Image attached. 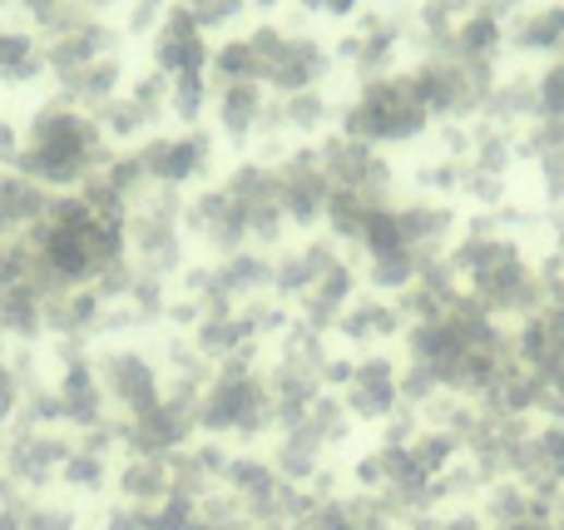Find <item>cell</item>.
<instances>
[{
	"mask_svg": "<svg viewBox=\"0 0 564 530\" xmlns=\"http://www.w3.org/2000/svg\"><path fill=\"white\" fill-rule=\"evenodd\" d=\"M109 159L115 154H109L99 120H89V115H80L70 105H50L35 109L31 144L15 159V173H25V179H35L45 189H70L85 184L89 173H99Z\"/></svg>",
	"mask_w": 564,
	"mask_h": 530,
	"instance_id": "1",
	"label": "cell"
},
{
	"mask_svg": "<svg viewBox=\"0 0 564 530\" xmlns=\"http://www.w3.org/2000/svg\"><path fill=\"white\" fill-rule=\"evenodd\" d=\"M257 362V347L228 358L224 368L214 372V382L203 387L199 407V432L208 436H243V442H257L273 422V392H267V377L253 368Z\"/></svg>",
	"mask_w": 564,
	"mask_h": 530,
	"instance_id": "2",
	"label": "cell"
},
{
	"mask_svg": "<svg viewBox=\"0 0 564 530\" xmlns=\"http://www.w3.org/2000/svg\"><path fill=\"white\" fill-rule=\"evenodd\" d=\"M431 109L416 95L411 75H376L362 85V95L341 109V134L362 144H406L427 134Z\"/></svg>",
	"mask_w": 564,
	"mask_h": 530,
	"instance_id": "3",
	"label": "cell"
},
{
	"mask_svg": "<svg viewBox=\"0 0 564 530\" xmlns=\"http://www.w3.org/2000/svg\"><path fill=\"white\" fill-rule=\"evenodd\" d=\"M193 407H199V401H183V397H169V392H164L149 411L124 417V422H119L124 451L129 456H179L183 446L193 442V432H199Z\"/></svg>",
	"mask_w": 564,
	"mask_h": 530,
	"instance_id": "4",
	"label": "cell"
},
{
	"mask_svg": "<svg viewBox=\"0 0 564 530\" xmlns=\"http://www.w3.org/2000/svg\"><path fill=\"white\" fill-rule=\"evenodd\" d=\"M70 451H75V442L60 436L55 426L11 432L5 436V451H0V477L21 491H45L50 481H60V466Z\"/></svg>",
	"mask_w": 564,
	"mask_h": 530,
	"instance_id": "5",
	"label": "cell"
},
{
	"mask_svg": "<svg viewBox=\"0 0 564 530\" xmlns=\"http://www.w3.org/2000/svg\"><path fill=\"white\" fill-rule=\"evenodd\" d=\"M224 194L238 204V214L248 218V239L253 243H277L283 239V198H277V169L267 164H238L228 173Z\"/></svg>",
	"mask_w": 564,
	"mask_h": 530,
	"instance_id": "6",
	"label": "cell"
},
{
	"mask_svg": "<svg viewBox=\"0 0 564 530\" xmlns=\"http://www.w3.org/2000/svg\"><path fill=\"white\" fill-rule=\"evenodd\" d=\"M317 159H322V173L332 179V189H357V194L386 204V194H392V164H386L372 144L332 134L317 149Z\"/></svg>",
	"mask_w": 564,
	"mask_h": 530,
	"instance_id": "7",
	"label": "cell"
},
{
	"mask_svg": "<svg viewBox=\"0 0 564 530\" xmlns=\"http://www.w3.org/2000/svg\"><path fill=\"white\" fill-rule=\"evenodd\" d=\"M99 382H105V397L109 407H119L124 417H139V411H149L154 401L164 397V382H159V368H154L144 352H105L95 362Z\"/></svg>",
	"mask_w": 564,
	"mask_h": 530,
	"instance_id": "8",
	"label": "cell"
},
{
	"mask_svg": "<svg viewBox=\"0 0 564 530\" xmlns=\"http://www.w3.org/2000/svg\"><path fill=\"white\" fill-rule=\"evenodd\" d=\"M327 194H332V179L322 173L317 149H298L292 159H283L277 169V198H283V218L288 224H317L327 214Z\"/></svg>",
	"mask_w": 564,
	"mask_h": 530,
	"instance_id": "9",
	"label": "cell"
},
{
	"mask_svg": "<svg viewBox=\"0 0 564 530\" xmlns=\"http://www.w3.org/2000/svg\"><path fill=\"white\" fill-rule=\"evenodd\" d=\"M208 60H214V50L203 40V25L193 21V11L189 5H169L159 31H154V65L173 80V75H203Z\"/></svg>",
	"mask_w": 564,
	"mask_h": 530,
	"instance_id": "10",
	"label": "cell"
},
{
	"mask_svg": "<svg viewBox=\"0 0 564 530\" xmlns=\"http://www.w3.org/2000/svg\"><path fill=\"white\" fill-rule=\"evenodd\" d=\"M341 407L351 422H386L401 407V368L392 358H362L341 392Z\"/></svg>",
	"mask_w": 564,
	"mask_h": 530,
	"instance_id": "11",
	"label": "cell"
},
{
	"mask_svg": "<svg viewBox=\"0 0 564 530\" xmlns=\"http://www.w3.org/2000/svg\"><path fill=\"white\" fill-rule=\"evenodd\" d=\"M144 169H149V184H164V189H179L189 179H199L214 159V144L208 134H179V140H149L139 149Z\"/></svg>",
	"mask_w": 564,
	"mask_h": 530,
	"instance_id": "12",
	"label": "cell"
},
{
	"mask_svg": "<svg viewBox=\"0 0 564 530\" xmlns=\"http://www.w3.org/2000/svg\"><path fill=\"white\" fill-rule=\"evenodd\" d=\"M183 218H189L193 233H199L203 243H214L218 253L248 249V218L238 214V204L224 194V189H208V194H199L189 208H183Z\"/></svg>",
	"mask_w": 564,
	"mask_h": 530,
	"instance_id": "13",
	"label": "cell"
},
{
	"mask_svg": "<svg viewBox=\"0 0 564 530\" xmlns=\"http://www.w3.org/2000/svg\"><path fill=\"white\" fill-rule=\"evenodd\" d=\"M60 407H64V422L75 432H89V426L109 422V397H105V382H99L95 362L80 358V362H64V377H60Z\"/></svg>",
	"mask_w": 564,
	"mask_h": 530,
	"instance_id": "14",
	"label": "cell"
},
{
	"mask_svg": "<svg viewBox=\"0 0 564 530\" xmlns=\"http://www.w3.org/2000/svg\"><path fill=\"white\" fill-rule=\"evenodd\" d=\"M327 50H322L312 35H288V45H283V55H277L273 65H267V85L277 89V95H302V89H317L322 75H327Z\"/></svg>",
	"mask_w": 564,
	"mask_h": 530,
	"instance_id": "15",
	"label": "cell"
},
{
	"mask_svg": "<svg viewBox=\"0 0 564 530\" xmlns=\"http://www.w3.org/2000/svg\"><path fill=\"white\" fill-rule=\"evenodd\" d=\"M351 292H357V268L337 258L327 273H322L317 282H312V292H308V298H302V323H308L312 333H322V337H327L332 327L341 323V313H347V308L357 303Z\"/></svg>",
	"mask_w": 564,
	"mask_h": 530,
	"instance_id": "16",
	"label": "cell"
},
{
	"mask_svg": "<svg viewBox=\"0 0 564 530\" xmlns=\"http://www.w3.org/2000/svg\"><path fill=\"white\" fill-rule=\"evenodd\" d=\"M115 40L119 35L109 31V25L99 21H80L75 31L55 35L50 45H45V65L55 70V75H75V70H85L89 60H105V55H115Z\"/></svg>",
	"mask_w": 564,
	"mask_h": 530,
	"instance_id": "17",
	"label": "cell"
},
{
	"mask_svg": "<svg viewBox=\"0 0 564 530\" xmlns=\"http://www.w3.org/2000/svg\"><path fill=\"white\" fill-rule=\"evenodd\" d=\"M115 491L124 506H159L173 491V461L169 456H124V466L115 471Z\"/></svg>",
	"mask_w": 564,
	"mask_h": 530,
	"instance_id": "18",
	"label": "cell"
},
{
	"mask_svg": "<svg viewBox=\"0 0 564 530\" xmlns=\"http://www.w3.org/2000/svg\"><path fill=\"white\" fill-rule=\"evenodd\" d=\"M50 208L45 184L25 179V173H0V243L21 239L25 228H35Z\"/></svg>",
	"mask_w": 564,
	"mask_h": 530,
	"instance_id": "19",
	"label": "cell"
},
{
	"mask_svg": "<svg viewBox=\"0 0 564 530\" xmlns=\"http://www.w3.org/2000/svg\"><path fill=\"white\" fill-rule=\"evenodd\" d=\"M322 456H327V442H322V432L308 422V417H302L298 426H283L277 451H273V466H277V477H283V481L308 486V481L322 471Z\"/></svg>",
	"mask_w": 564,
	"mask_h": 530,
	"instance_id": "20",
	"label": "cell"
},
{
	"mask_svg": "<svg viewBox=\"0 0 564 530\" xmlns=\"http://www.w3.org/2000/svg\"><path fill=\"white\" fill-rule=\"evenodd\" d=\"M105 308L109 303L95 288H70L45 303V327H50L55 337H89L105 327Z\"/></svg>",
	"mask_w": 564,
	"mask_h": 530,
	"instance_id": "21",
	"label": "cell"
},
{
	"mask_svg": "<svg viewBox=\"0 0 564 530\" xmlns=\"http://www.w3.org/2000/svg\"><path fill=\"white\" fill-rule=\"evenodd\" d=\"M550 510H554V501L530 496L515 477H505V481H490L485 486V516L480 520L495 530H515V526H525V520H550Z\"/></svg>",
	"mask_w": 564,
	"mask_h": 530,
	"instance_id": "22",
	"label": "cell"
},
{
	"mask_svg": "<svg viewBox=\"0 0 564 530\" xmlns=\"http://www.w3.org/2000/svg\"><path fill=\"white\" fill-rule=\"evenodd\" d=\"M337 263V253H332V243H308V249H292L283 253V258L273 263V288L277 298H308L312 282L322 278V273Z\"/></svg>",
	"mask_w": 564,
	"mask_h": 530,
	"instance_id": "23",
	"label": "cell"
},
{
	"mask_svg": "<svg viewBox=\"0 0 564 530\" xmlns=\"http://www.w3.org/2000/svg\"><path fill=\"white\" fill-rule=\"evenodd\" d=\"M189 342L199 347L208 362H228V358H238V352H248V347H257V333L248 327V317L233 308V313H224V317H199V327H193Z\"/></svg>",
	"mask_w": 564,
	"mask_h": 530,
	"instance_id": "24",
	"label": "cell"
},
{
	"mask_svg": "<svg viewBox=\"0 0 564 530\" xmlns=\"http://www.w3.org/2000/svg\"><path fill=\"white\" fill-rule=\"evenodd\" d=\"M263 109H267L263 80H238V85L218 89V124H224V134L228 140H238V144L263 124Z\"/></svg>",
	"mask_w": 564,
	"mask_h": 530,
	"instance_id": "25",
	"label": "cell"
},
{
	"mask_svg": "<svg viewBox=\"0 0 564 530\" xmlns=\"http://www.w3.org/2000/svg\"><path fill=\"white\" fill-rule=\"evenodd\" d=\"M119 80H124V65H119L115 55H105V60H89L85 70H75V75H64V105H85V109H105L109 99L119 95Z\"/></svg>",
	"mask_w": 564,
	"mask_h": 530,
	"instance_id": "26",
	"label": "cell"
},
{
	"mask_svg": "<svg viewBox=\"0 0 564 530\" xmlns=\"http://www.w3.org/2000/svg\"><path fill=\"white\" fill-rule=\"evenodd\" d=\"M401 308L396 303H382V298H362V303H351L347 313H341L337 333L347 337V342H386V337L401 333Z\"/></svg>",
	"mask_w": 564,
	"mask_h": 530,
	"instance_id": "27",
	"label": "cell"
},
{
	"mask_svg": "<svg viewBox=\"0 0 564 530\" xmlns=\"http://www.w3.org/2000/svg\"><path fill=\"white\" fill-rule=\"evenodd\" d=\"M396 218H401V243L416 253H427V258H436V249L446 243L451 224H456L446 204H401Z\"/></svg>",
	"mask_w": 564,
	"mask_h": 530,
	"instance_id": "28",
	"label": "cell"
},
{
	"mask_svg": "<svg viewBox=\"0 0 564 530\" xmlns=\"http://www.w3.org/2000/svg\"><path fill=\"white\" fill-rule=\"evenodd\" d=\"M505 45V25L495 11H485V5H476V11L466 15V21L456 25V40H451V55L456 60H485V65H495V50Z\"/></svg>",
	"mask_w": 564,
	"mask_h": 530,
	"instance_id": "29",
	"label": "cell"
},
{
	"mask_svg": "<svg viewBox=\"0 0 564 530\" xmlns=\"http://www.w3.org/2000/svg\"><path fill=\"white\" fill-rule=\"evenodd\" d=\"M511 45H515V50H530V55L564 50V5H540V11L515 15Z\"/></svg>",
	"mask_w": 564,
	"mask_h": 530,
	"instance_id": "30",
	"label": "cell"
},
{
	"mask_svg": "<svg viewBox=\"0 0 564 530\" xmlns=\"http://www.w3.org/2000/svg\"><path fill=\"white\" fill-rule=\"evenodd\" d=\"M45 327V298L31 282L0 288V337H35Z\"/></svg>",
	"mask_w": 564,
	"mask_h": 530,
	"instance_id": "31",
	"label": "cell"
},
{
	"mask_svg": "<svg viewBox=\"0 0 564 530\" xmlns=\"http://www.w3.org/2000/svg\"><path fill=\"white\" fill-rule=\"evenodd\" d=\"M218 282L233 292L238 303H248V298H257L263 288H273V263H267L263 253H253V249L224 253V263H218Z\"/></svg>",
	"mask_w": 564,
	"mask_h": 530,
	"instance_id": "32",
	"label": "cell"
},
{
	"mask_svg": "<svg viewBox=\"0 0 564 530\" xmlns=\"http://www.w3.org/2000/svg\"><path fill=\"white\" fill-rule=\"evenodd\" d=\"M490 124H515V120H540V89L535 80H505V85L490 89L485 109H480Z\"/></svg>",
	"mask_w": 564,
	"mask_h": 530,
	"instance_id": "33",
	"label": "cell"
},
{
	"mask_svg": "<svg viewBox=\"0 0 564 530\" xmlns=\"http://www.w3.org/2000/svg\"><path fill=\"white\" fill-rule=\"evenodd\" d=\"M45 70V50L35 45V35L25 31H0V80L5 85H25Z\"/></svg>",
	"mask_w": 564,
	"mask_h": 530,
	"instance_id": "34",
	"label": "cell"
},
{
	"mask_svg": "<svg viewBox=\"0 0 564 530\" xmlns=\"http://www.w3.org/2000/svg\"><path fill=\"white\" fill-rule=\"evenodd\" d=\"M372 208H382L376 198H367V194H357V189H332L327 194V224H332V233L337 239H347V243H362V228H367V218H372Z\"/></svg>",
	"mask_w": 564,
	"mask_h": 530,
	"instance_id": "35",
	"label": "cell"
},
{
	"mask_svg": "<svg viewBox=\"0 0 564 530\" xmlns=\"http://www.w3.org/2000/svg\"><path fill=\"white\" fill-rule=\"evenodd\" d=\"M421 268H427V253H416V249H392V253L367 258V278H372V288H382V292H406L416 278H421Z\"/></svg>",
	"mask_w": 564,
	"mask_h": 530,
	"instance_id": "36",
	"label": "cell"
},
{
	"mask_svg": "<svg viewBox=\"0 0 564 530\" xmlns=\"http://www.w3.org/2000/svg\"><path fill=\"white\" fill-rule=\"evenodd\" d=\"M332 109L327 99L317 95V89H302V95H283V105L277 109H263V124L273 130V124H288V130H322V120H327Z\"/></svg>",
	"mask_w": 564,
	"mask_h": 530,
	"instance_id": "37",
	"label": "cell"
},
{
	"mask_svg": "<svg viewBox=\"0 0 564 530\" xmlns=\"http://www.w3.org/2000/svg\"><path fill=\"white\" fill-rule=\"evenodd\" d=\"M460 436H451V432H441V426H427V432H416L411 436V456H416V466L427 471L431 481L441 477V471H451V466L460 461Z\"/></svg>",
	"mask_w": 564,
	"mask_h": 530,
	"instance_id": "38",
	"label": "cell"
},
{
	"mask_svg": "<svg viewBox=\"0 0 564 530\" xmlns=\"http://www.w3.org/2000/svg\"><path fill=\"white\" fill-rule=\"evenodd\" d=\"M515 159V140L505 134V124H480L476 134H470V169L480 173H505Z\"/></svg>",
	"mask_w": 564,
	"mask_h": 530,
	"instance_id": "39",
	"label": "cell"
},
{
	"mask_svg": "<svg viewBox=\"0 0 564 530\" xmlns=\"http://www.w3.org/2000/svg\"><path fill=\"white\" fill-rule=\"evenodd\" d=\"M60 481L70 491H80V496H95V491L109 481V456H95V451H85V446H75L60 466Z\"/></svg>",
	"mask_w": 564,
	"mask_h": 530,
	"instance_id": "40",
	"label": "cell"
},
{
	"mask_svg": "<svg viewBox=\"0 0 564 530\" xmlns=\"http://www.w3.org/2000/svg\"><path fill=\"white\" fill-rule=\"evenodd\" d=\"M277 358L322 377V368H327V347H322V333H312L308 323H288V333H283V352H277Z\"/></svg>",
	"mask_w": 564,
	"mask_h": 530,
	"instance_id": "41",
	"label": "cell"
},
{
	"mask_svg": "<svg viewBox=\"0 0 564 530\" xmlns=\"http://www.w3.org/2000/svg\"><path fill=\"white\" fill-rule=\"evenodd\" d=\"M208 65H214V75L224 80V85H238V80H263V65H257V55H253V45L248 40L218 45Z\"/></svg>",
	"mask_w": 564,
	"mask_h": 530,
	"instance_id": "42",
	"label": "cell"
},
{
	"mask_svg": "<svg viewBox=\"0 0 564 530\" xmlns=\"http://www.w3.org/2000/svg\"><path fill=\"white\" fill-rule=\"evenodd\" d=\"M193 520H199V501L183 491H169L159 506L144 510V530H193Z\"/></svg>",
	"mask_w": 564,
	"mask_h": 530,
	"instance_id": "43",
	"label": "cell"
},
{
	"mask_svg": "<svg viewBox=\"0 0 564 530\" xmlns=\"http://www.w3.org/2000/svg\"><path fill=\"white\" fill-rule=\"evenodd\" d=\"M203 105H208V80H203V75H173L169 80V109L179 115L183 124L199 120Z\"/></svg>",
	"mask_w": 564,
	"mask_h": 530,
	"instance_id": "44",
	"label": "cell"
},
{
	"mask_svg": "<svg viewBox=\"0 0 564 530\" xmlns=\"http://www.w3.org/2000/svg\"><path fill=\"white\" fill-rule=\"evenodd\" d=\"M308 422L317 426V432H322V442H327V446L347 442V432H351V417H347V407H341V397H327V392H322V397L312 401Z\"/></svg>",
	"mask_w": 564,
	"mask_h": 530,
	"instance_id": "45",
	"label": "cell"
},
{
	"mask_svg": "<svg viewBox=\"0 0 564 530\" xmlns=\"http://www.w3.org/2000/svg\"><path fill=\"white\" fill-rule=\"evenodd\" d=\"M99 130L115 134V140H134L139 130H149V120H144V115H139V105L124 95V99H109V105L99 109Z\"/></svg>",
	"mask_w": 564,
	"mask_h": 530,
	"instance_id": "46",
	"label": "cell"
},
{
	"mask_svg": "<svg viewBox=\"0 0 564 530\" xmlns=\"http://www.w3.org/2000/svg\"><path fill=\"white\" fill-rule=\"evenodd\" d=\"M129 99H134L139 105V115H144V120H159L164 115V105H169V75H164V70H154V75H144L139 80L134 89H129Z\"/></svg>",
	"mask_w": 564,
	"mask_h": 530,
	"instance_id": "47",
	"label": "cell"
},
{
	"mask_svg": "<svg viewBox=\"0 0 564 530\" xmlns=\"http://www.w3.org/2000/svg\"><path fill=\"white\" fill-rule=\"evenodd\" d=\"M75 510L60 506V501H31V510H25V526L21 530H75Z\"/></svg>",
	"mask_w": 564,
	"mask_h": 530,
	"instance_id": "48",
	"label": "cell"
},
{
	"mask_svg": "<svg viewBox=\"0 0 564 530\" xmlns=\"http://www.w3.org/2000/svg\"><path fill=\"white\" fill-rule=\"evenodd\" d=\"M535 89H540V120H564V60H554L535 80Z\"/></svg>",
	"mask_w": 564,
	"mask_h": 530,
	"instance_id": "49",
	"label": "cell"
},
{
	"mask_svg": "<svg viewBox=\"0 0 564 530\" xmlns=\"http://www.w3.org/2000/svg\"><path fill=\"white\" fill-rule=\"evenodd\" d=\"M436 392H441V382L431 377L427 368H416V362H411V368L401 372V407H427Z\"/></svg>",
	"mask_w": 564,
	"mask_h": 530,
	"instance_id": "50",
	"label": "cell"
},
{
	"mask_svg": "<svg viewBox=\"0 0 564 530\" xmlns=\"http://www.w3.org/2000/svg\"><path fill=\"white\" fill-rule=\"evenodd\" d=\"M21 397H25V387H21V377H15V368H11L5 342H0V422H11L15 411H21Z\"/></svg>",
	"mask_w": 564,
	"mask_h": 530,
	"instance_id": "51",
	"label": "cell"
},
{
	"mask_svg": "<svg viewBox=\"0 0 564 530\" xmlns=\"http://www.w3.org/2000/svg\"><path fill=\"white\" fill-rule=\"evenodd\" d=\"M248 0H193L189 11H193V21L203 25V31H218V25H228V21H238V11H243Z\"/></svg>",
	"mask_w": 564,
	"mask_h": 530,
	"instance_id": "52",
	"label": "cell"
},
{
	"mask_svg": "<svg viewBox=\"0 0 564 530\" xmlns=\"http://www.w3.org/2000/svg\"><path fill=\"white\" fill-rule=\"evenodd\" d=\"M460 189H466L470 198H480V204H501L505 194V173H480L466 164V173H460Z\"/></svg>",
	"mask_w": 564,
	"mask_h": 530,
	"instance_id": "53",
	"label": "cell"
},
{
	"mask_svg": "<svg viewBox=\"0 0 564 530\" xmlns=\"http://www.w3.org/2000/svg\"><path fill=\"white\" fill-rule=\"evenodd\" d=\"M460 173H466L460 159H431L427 169H421V184L427 189H460Z\"/></svg>",
	"mask_w": 564,
	"mask_h": 530,
	"instance_id": "54",
	"label": "cell"
},
{
	"mask_svg": "<svg viewBox=\"0 0 564 530\" xmlns=\"http://www.w3.org/2000/svg\"><path fill=\"white\" fill-rule=\"evenodd\" d=\"M351 481H357V491H382V456L376 451H367V456H357L351 461Z\"/></svg>",
	"mask_w": 564,
	"mask_h": 530,
	"instance_id": "55",
	"label": "cell"
},
{
	"mask_svg": "<svg viewBox=\"0 0 564 530\" xmlns=\"http://www.w3.org/2000/svg\"><path fill=\"white\" fill-rule=\"evenodd\" d=\"M540 173H544V194L560 204V198H564V149L540 154Z\"/></svg>",
	"mask_w": 564,
	"mask_h": 530,
	"instance_id": "56",
	"label": "cell"
},
{
	"mask_svg": "<svg viewBox=\"0 0 564 530\" xmlns=\"http://www.w3.org/2000/svg\"><path fill=\"white\" fill-rule=\"evenodd\" d=\"M164 11H169V5H164V0H134V11H129V31H159V21H164Z\"/></svg>",
	"mask_w": 564,
	"mask_h": 530,
	"instance_id": "57",
	"label": "cell"
},
{
	"mask_svg": "<svg viewBox=\"0 0 564 530\" xmlns=\"http://www.w3.org/2000/svg\"><path fill=\"white\" fill-rule=\"evenodd\" d=\"M105 530H144V510H139V506H124V501H119V506L105 516Z\"/></svg>",
	"mask_w": 564,
	"mask_h": 530,
	"instance_id": "58",
	"label": "cell"
},
{
	"mask_svg": "<svg viewBox=\"0 0 564 530\" xmlns=\"http://www.w3.org/2000/svg\"><path fill=\"white\" fill-rule=\"evenodd\" d=\"M351 372H357V362H351V358H327V368H322V387H341V392H347Z\"/></svg>",
	"mask_w": 564,
	"mask_h": 530,
	"instance_id": "59",
	"label": "cell"
},
{
	"mask_svg": "<svg viewBox=\"0 0 564 530\" xmlns=\"http://www.w3.org/2000/svg\"><path fill=\"white\" fill-rule=\"evenodd\" d=\"M308 11H327V15H351L362 0H302Z\"/></svg>",
	"mask_w": 564,
	"mask_h": 530,
	"instance_id": "60",
	"label": "cell"
},
{
	"mask_svg": "<svg viewBox=\"0 0 564 530\" xmlns=\"http://www.w3.org/2000/svg\"><path fill=\"white\" fill-rule=\"evenodd\" d=\"M550 526H554V530H564V491H560V496H554V510H550Z\"/></svg>",
	"mask_w": 564,
	"mask_h": 530,
	"instance_id": "61",
	"label": "cell"
},
{
	"mask_svg": "<svg viewBox=\"0 0 564 530\" xmlns=\"http://www.w3.org/2000/svg\"><path fill=\"white\" fill-rule=\"evenodd\" d=\"M554 243H560V249H554V253H560V258H564V218H560V224H554Z\"/></svg>",
	"mask_w": 564,
	"mask_h": 530,
	"instance_id": "62",
	"label": "cell"
},
{
	"mask_svg": "<svg viewBox=\"0 0 564 530\" xmlns=\"http://www.w3.org/2000/svg\"><path fill=\"white\" fill-rule=\"evenodd\" d=\"M253 5H263V11H267V5H277V0H253Z\"/></svg>",
	"mask_w": 564,
	"mask_h": 530,
	"instance_id": "63",
	"label": "cell"
}]
</instances>
